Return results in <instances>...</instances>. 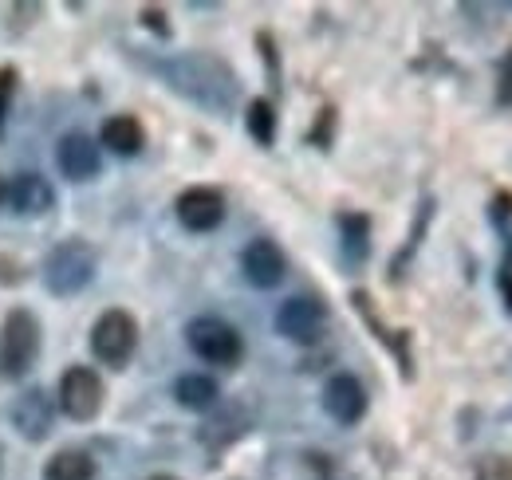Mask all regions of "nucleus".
Here are the masks:
<instances>
[{
	"label": "nucleus",
	"instance_id": "f3484780",
	"mask_svg": "<svg viewBox=\"0 0 512 480\" xmlns=\"http://www.w3.org/2000/svg\"><path fill=\"white\" fill-rule=\"evenodd\" d=\"M351 300H355V307L363 311V319L371 323V331H379V339H383L386 347L398 355V362H402V374H406V378H414V366H410V331H386L383 319L371 311V296H367V292H355Z\"/></svg>",
	"mask_w": 512,
	"mask_h": 480
},
{
	"label": "nucleus",
	"instance_id": "c85d7f7f",
	"mask_svg": "<svg viewBox=\"0 0 512 480\" xmlns=\"http://www.w3.org/2000/svg\"><path fill=\"white\" fill-rule=\"evenodd\" d=\"M4 193H8V189H4V185H0V201H4Z\"/></svg>",
	"mask_w": 512,
	"mask_h": 480
},
{
	"label": "nucleus",
	"instance_id": "9d476101",
	"mask_svg": "<svg viewBox=\"0 0 512 480\" xmlns=\"http://www.w3.org/2000/svg\"><path fill=\"white\" fill-rule=\"evenodd\" d=\"M174 209H178V221H182L190 233H209V229H217V225L225 221V197H221L217 189H209V185L186 189Z\"/></svg>",
	"mask_w": 512,
	"mask_h": 480
},
{
	"label": "nucleus",
	"instance_id": "423d86ee",
	"mask_svg": "<svg viewBox=\"0 0 512 480\" xmlns=\"http://www.w3.org/2000/svg\"><path fill=\"white\" fill-rule=\"evenodd\" d=\"M60 410L71 421H91L103 410V382L91 366H71L60 378Z\"/></svg>",
	"mask_w": 512,
	"mask_h": 480
},
{
	"label": "nucleus",
	"instance_id": "2eb2a0df",
	"mask_svg": "<svg viewBox=\"0 0 512 480\" xmlns=\"http://www.w3.org/2000/svg\"><path fill=\"white\" fill-rule=\"evenodd\" d=\"M142 142H146V134H142V122L134 119V115H111V119L103 122V146L111 154L130 158V154L142 150Z\"/></svg>",
	"mask_w": 512,
	"mask_h": 480
},
{
	"label": "nucleus",
	"instance_id": "393cba45",
	"mask_svg": "<svg viewBox=\"0 0 512 480\" xmlns=\"http://www.w3.org/2000/svg\"><path fill=\"white\" fill-rule=\"evenodd\" d=\"M142 24H146L150 32H158L162 40L170 36V24H166V12H162V8H142Z\"/></svg>",
	"mask_w": 512,
	"mask_h": 480
},
{
	"label": "nucleus",
	"instance_id": "f03ea898",
	"mask_svg": "<svg viewBox=\"0 0 512 480\" xmlns=\"http://www.w3.org/2000/svg\"><path fill=\"white\" fill-rule=\"evenodd\" d=\"M95 280V248L87 240H64L44 260V284L52 296L71 300Z\"/></svg>",
	"mask_w": 512,
	"mask_h": 480
},
{
	"label": "nucleus",
	"instance_id": "dca6fc26",
	"mask_svg": "<svg viewBox=\"0 0 512 480\" xmlns=\"http://www.w3.org/2000/svg\"><path fill=\"white\" fill-rule=\"evenodd\" d=\"M174 398L193 414H209L221 402V390H217V382L209 374H182L178 386H174Z\"/></svg>",
	"mask_w": 512,
	"mask_h": 480
},
{
	"label": "nucleus",
	"instance_id": "6e6552de",
	"mask_svg": "<svg viewBox=\"0 0 512 480\" xmlns=\"http://www.w3.org/2000/svg\"><path fill=\"white\" fill-rule=\"evenodd\" d=\"M241 272H245V280L260 288V292H268V288H280L284 284V276H288V260H284V252H280V244L268 237H256L245 244V252H241Z\"/></svg>",
	"mask_w": 512,
	"mask_h": 480
},
{
	"label": "nucleus",
	"instance_id": "412c9836",
	"mask_svg": "<svg viewBox=\"0 0 512 480\" xmlns=\"http://www.w3.org/2000/svg\"><path fill=\"white\" fill-rule=\"evenodd\" d=\"M477 480H512V457H485Z\"/></svg>",
	"mask_w": 512,
	"mask_h": 480
},
{
	"label": "nucleus",
	"instance_id": "4468645a",
	"mask_svg": "<svg viewBox=\"0 0 512 480\" xmlns=\"http://www.w3.org/2000/svg\"><path fill=\"white\" fill-rule=\"evenodd\" d=\"M339 248H343V260L351 268L367 264L371 256V217L367 213H339Z\"/></svg>",
	"mask_w": 512,
	"mask_h": 480
},
{
	"label": "nucleus",
	"instance_id": "4be33fe9",
	"mask_svg": "<svg viewBox=\"0 0 512 480\" xmlns=\"http://www.w3.org/2000/svg\"><path fill=\"white\" fill-rule=\"evenodd\" d=\"M505 240H509V256H505V264H501V272H497V288H501V300L509 307L512 315V233L505 229Z\"/></svg>",
	"mask_w": 512,
	"mask_h": 480
},
{
	"label": "nucleus",
	"instance_id": "1a4fd4ad",
	"mask_svg": "<svg viewBox=\"0 0 512 480\" xmlns=\"http://www.w3.org/2000/svg\"><path fill=\"white\" fill-rule=\"evenodd\" d=\"M323 410L339 425H355L367 414V390L355 374H331L323 386Z\"/></svg>",
	"mask_w": 512,
	"mask_h": 480
},
{
	"label": "nucleus",
	"instance_id": "aec40b11",
	"mask_svg": "<svg viewBox=\"0 0 512 480\" xmlns=\"http://www.w3.org/2000/svg\"><path fill=\"white\" fill-rule=\"evenodd\" d=\"M430 213H434V197H426L422 205H418V221H414V233H410V240H406V248L390 260V280H398L402 276V264L418 252V244H422V237H426V229H430Z\"/></svg>",
	"mask_w": 512,
	"mask_h": 480
},
{
	"label": "nucleus",
	"instance_id": "f257e3e1",
	"mask_svg": "<svg viewBox=\"0 0 512 480\" xmlns=\"http://www.w3.org/2000/svg\"><path fill=\"white\" fill-rule=\"evenodd\" d=\"M162 75L178 95H186L190 103L205 107V111L229 115L233 103H237V75L229 71V63L217 60V56L186 52L178 60L162 63Z\"/></svg>",
	"mask_w": 512,
	"mask_h": 480
},
{
	"label": "nucleus",
	"instance_id": "0eeeda50",
	"mask_svg": "<svg viewBox=\"0 0 512 480\" xmlns=\"http://www.w3.org/2000/svg\"><path fill=\"white\" fill-rule=\"evenodd\" d=\"M323 327H327V307L312 296H292L276 311V331L292 343H320Z\"/></svg>",
	"mask_w": 512,
	"mask_h": 480
},
{
	"label": "nucleus",
	"instance_id": "6ab92c4d",
	"mask_svg": "<svg viewBox=\"0 0 512 480\" xmlns=\"http://www.w3.org/2000/svg\"><path fill=\"white\" fill-rule=\"evenodd\" d=\"M245 126L256 138V146H272L276 142V107L268 99H253L249 103V115H245Z\"/></svg>",
	"mask_w": 512,
	"mask_h": 480
},
{
	"label": "nucleus",
	"instance_id": "20e7f679",
	"mask_svg": "<svg viewBox=\"0 0 512 480\" xmlns=\"http://www.w3.org/2000/svg\"><path fill=\"white\" fill-rule=\"evenodd\" d=\"M186 343L197 359H205L209 366H237L245 355V339L233 323L217 319V315H201L186 327Z\"/></svg>",
	"mask_w": 512,
	"mask_h": 480
},
{
	"label": "nucleus",
	"instance_id": "a878e982",
	"mask_svg": "<svg viewBox=\"0 0 512 480\" xmlns=\"http://www.w3.org/2000/svg\"><path fill=\"white\" fill-rule=\"evenodd\" d=\"M493 221H497L501 229H509V221H512V193H497V197H493Z\"/></svg>",
	"mask_w": 512,
	"mask_h": 480
},
{
	"label": "nucleus",
	"instance_id": "c756f323",
	"mask_svg": "<svg viewBox=\"0 0 512 480\" xmlns=\"http://www.w3.org/2000/svg\"><path fill=\"white\" fill-rule=\"evenodd\" d=\"M154 480H174V477H154Z\"/></svg>",
	"mask_w": 512,
	"mask_h": 480
},
{
	"label": "nucleus",
	"instance_id": "ddd939ff",
	"mask_svg": "<svg viewBox=\"0 0 512 480\" xmlns=\"http://www.w3.org/2000/svg\"><path fill=\"white\" fill-rule=\"evenodd\" d=\"M4 197H8L12 213H20V217H40V213H52V205H56V189L40 174H20L8 185Z\"/></svg>",
	"mask_w": 512,
	"mask_h": 480
},
{
	"label": "nucleus",
	"instance_id": "5701e85b",
	"mask_svg": "<svg viewBox=\"0 0 512 480\" xmlns=\"http://www.w3.org/2000/svg\"><path fill=\"white\" fill-rule=\"evenodd\" d=\"M331 130H335V111H331V107H323L320 122H316V130L308 134V142H316L320 150H327V146H331Z\"/></svg>",
	"mask_w": 512,
	"mask_h": 480
},
{
	"label": "nucleus",
	"instance_id": "a211bd4d",
	"mask_svg": "<svg viewBox=\"0 0 512 480\" xmlns=\"http://www.w3.org/2000/svg\"><path fill=\"white\" fill-rule=\"evenodd\" d=\"M44 480H95V461L83 449H60L44 465Z\"/></svg>",
	"mask_w": 512,
	"mask_h": 480
},
{
	"label": "nucleus",
	"instance_id": "7ed1b4c3",
	"mask_svg": "<svg viewBox=\"0 0 512 480\" xmlns=\"http://www.w3.org/2000/svg\"><path fill=\"white\" fill-rule=\"evenodd\" d=\"M36 355H40V323H36V315L24 311V307L8 311V319L0 327V374L4 378L28 374Z\"/></svg>",
	"mask_w": 512,
	"mask_h": 480
},
{
	"label": "nucleus",
	"instance_id": "bb28decb",
	"mask_svg": "<svg viewBox=\"0 0 512 480\" xmlns=\"http://www.w3.org/2000/svg\"><path fill=\"white\" fill-rule=\"evenodd\" d=\"M24 280V272H20V260L12 264V260H4L0 256V284H20Z\"/></svg>",
	"mask_w": 512,
	"mask_h": 480
},
{
	"label": "nucleus",
	"instance_id": "cd10ccee",
	"mask_svg": "<svg viewBox=\"0 0 512 480\" xmlns=\"http://www.w3.org/2000/svg\"><path fill=\"white\" fill-rule=\"evenodd\" d=\"M501 103L512 107V52H509V63H505V75H501Z\"/></svg>",
	"mask_w": 512,
	"mask_h": 480
},
{
	"label": "nucleus",
	"instance_id": "f8f14e48",
	"mask_svg": "<svg viewBox=\"0 0 512 480\" xmlns=\"http://www.w3.org/2000/svg\"><path fill=\"white\" fill-rule=\"evenodd\" d=\"M52 421H56V410H52V398L44 390H24L12 406V425L28 437V441H44L52 433Z\"/></svg>",
	"mask_w": 512,
	"mask_h": 480
},
{
	"label": "nucleus",
	"instance_id": "9b49d317",
	"mask_svg": "<svg viewBox=\"0 0 512 480\" xmlns=\"http://www.w3.org/2000/svg\"><path fill=\"white\" fill-rule=\"evenodd\" d=\"M56 162H60V174L71 181H91L103 170V154L87 134H64L56 146Z\"/></svg>",
	"mask_w": 512,
	"mask_h": 480
},
{
	"label": "nucleus",
	"instance_id": "b1692460",
	"mask_svg": "<svg viewBox=\"0 0 512 480\" xmlns=\"http://www.w3.org/2000/svg\"><path fill=\"white\" fill-rule=\"evenodd\" d=\"M12 91H16V71L12 67H0V126H4V115H8Z\"/></svg>",
	"mask_w": 512,
	"mask_h": 480
},
{
	"label": "nucleus",
	"instance_id": "39448f33",
	"mask_svg": "<svg viewBox=\"0 0 512 480\" xmlns=\"http://www.w3.org/2000/svg\"><path fill=\"white\" fill-rule=\"evenodd\" d=\"M134 347H138V323L130 319L127 311H103L99 315V323L91 327V351H95V359L107 362V366H115V370H123L134 355Z\"/></svg>",
	"mask_w": 512,
	"mask_h": 480
}]
</instances>
